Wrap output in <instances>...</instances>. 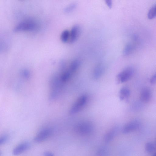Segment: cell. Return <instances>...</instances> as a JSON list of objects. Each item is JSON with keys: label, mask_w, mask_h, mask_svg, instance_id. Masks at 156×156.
<instances>
[{"label": "cell", "mask_w": 156, "mask_h": 156, "mask_svg": "<svg viewBox=\"0 0 156 156\" xmlns=\"http://www.w3.org/2000/svg\"><path fill=\"white\" fill-rule=\"evenodd\" d=\"M63 83L60 76L56 75L52 77L50 83L51 89L49 96L50 99L52 100L57 98L62 88Z\"/></svg>", "instance_id": "6da1fadb"}, {"label": "cell", "mask_w": 156, "mask_h": 156, "mask_svg": "<svg viewBox=\"0 0 156 156\" xmlns=\"http://www.w3.org/2000/svg\"><path fill=\"white\" fill-rule=\"evenodd\" d=\"M93 129V126L90 122L84 121L77 124L75 128V130L77 133L85 136L90 134Z\"/></svg>", "instance_id": "7a4b0ae2"}, {"label": "cell", "mask_w": 156, "mask_h": 156, "mask_svg": "<svg viewBox=\"0 0 156 156\" xmlns=\"http://www.w3.org/2000/svg\"><path fill=\"white\" fill-rule=\"evenodd\" d=\"M36 24L30 21H25L20 23L14 28V32H18L23 31H31L36 28Z\"/></svg>", "instance_id": "3957f363"}, {"label": "cell", "mask_w": 156, "mask_h": 156, "mask_svg": "<svg viewBox=\"0 0 156 156\" xmlns=\"http://www.w3.org/2000/svg\"><path fill=\"white\" fill-rule=\"evenodd\" d=\"M133 73V69L132 67L126 68L117 75L116 78L117 82L121 83L127 81L132 76Z\"/></svg>", "instance_id": "277c9868"}, {"label": "cell", "mask_w": 156, "mask_h": 156, "mask_svg": "<svg viewBox=\"0 0 156 156\" xmlns=\"http://www.w3.org/2000/svg\"><path fill=\"white\" fill-rule=\"evenodd\" d=\"M87 100V98L85 95H82L79 97L71 108L70 113L73 114L79 112L84 106Z\"/></svg>", "instance_id": "5b68a950"}, {"label": "cell", "mask_w": 156, "mask_h": 156, "mask_svg": "<svg viewBox=\"0 0 156 156\" xmlns=\"http://www.w3.org/2000/svg\"><path fill=\"white\" fill-rule=\"evenodd\" d=\"M52 133V130L48 128H45L40 131L34 137V140L36 142L43 141L50 137Z\"/></svg>", "instance_id": "8992f818"}, {"label": "cell", "mask_w": 156, "mask_h": 156, "mask_svg": "<svg viewBox=\"0 0 156 156\" xmlns=\"http://www.w3.org/2000/svg\"><path fill=\"white\" fill-rule=\"evenodd\" d=\"M140 126V122L137 120L132 121L126 123L122 129L123 133L126 134L136 130Z\"/></svg>", "instance_id": "52a82bcc"}, {"label": "cell", "mask_w": 156, "mask_h": 156, "mask_svg": "<svg viewBox=\"0 0 156 156\" xmlns=\"http://www.w3.org/2000/svg\"><path fill=\"white\" fill-rule=\"evenodd\" d=\"M30 147V144L28 142L22 143L14 148L12 151V154L15 155H19L27 151Z\"/></svg>", "instance_id": "ba28073f"}, {"label": "cell", "mask_w": 156, "mask_h": 156, "mask_svg": "<svg viewBox=\"0 0 156 156\" xmlns=\"http://www.w3.org/2000/svg\"><path fill=\"white\" fill-rule=\"evenodd\" d=\"M81 31L80 28L78 25H74L70 32L69 42L70 43L75 42L78 38Z\"/></svg>", "instance_id": "9c48e42d"}, {"label": "cell", "mask_w": 156, "mask_h": 156, "mask_svg": "<svg viewBox=\"0 0 156 156\" xmlns=\"http://www.w3.org/2000/svg\"><path fill=\"white\" fill-rule=\"evenodd\" d=\"M119 131V128L117 126L114 127L105 135L104 141L106 143L111 141L118 134Z\"/></svg>", "instance_id": "30bf717a"}, {"label": "cell", "mask_w": 156, "mask_h": 156, "mask_svg": "<svg viewBox=\"0 0 156 156\" xmlns=\"http://www.w3.org/2000/svg\"><path fill=\"white\" fill-rule=\"evenodd\" d=\"M152 96L151 90L147 87L143 88L141 91L140 99L143 102L147 103L151 100Z\"/></svg>", "instance_id": "8fae6325"}, {"label": "cell", "mask_w": 156, "mask_h": 156, "mask_svg": "<svg viewBox=\"0 0 156 156\" xmlns=\"http://www.w3.org/2000/svg\"><path fill=\"white\" fill-rule=\"evenodd\" d=\"M104 70V67L103 65L100 64L98 65L95 68L93 74L94 78L98 79L103 74Z\"/></svg>", "instance_id": "7c38bea8"}, {"label": "cell", "mask_w": 156, "mask_h": 156, "mask_svg": "<svg viewBox=\"0 0 156 156\" xmlns=\"http://www.w3.org/2000/svg\"><path fill=\"white\" fill-rule=\"evenodd\" d=\"M130 94V90L128 88L126 87H122L119 91V98L121 100L127 99L129 96Z\"/></svg>", "instance_id": "4fadbf2b"}, {"label": "cell", "mask_w": 156, "mask_h": 156, "mask_svg": "<svg viewBox=\"0 0 156 156\" xmlns=\"http://www.w3.org/2000/svg\"><path fill=\"white\" fill-rule=\"evenodd\" d=\"M80 64V62L78 60H74L71 63L69 70L71 73L75 72L79 67Z\"/></svg>", "instance_id": "5bb4252c"}, {"label": "cell", "mask_w": 156, "mask_h": 156, "mask_svg": "<svg viewBox=\"0 0 156 156\" xmlns=\"http://www.w3.org/2000/svg\"><path fill=\"white\" fill-rule=\"evenodd\" d=\"M70 38V32L68 30L63 31L61 35V39L62 41L64 43H66L69 40Z\"/></svg>", "instance_id": "9a60e30c"}, {"label": "cell", "mask_w": 156, "mask_h": 156, "mask_svg": "<svg viewBox=\"0 0 156 156\" xmlns=\"http://www.w3.org/2000/svg\"><path fill=\"white\" fill-rule=\"evenodd\" d=\"M154 144L151 142H148L146 143L145 146V149L147 153H151L153 152L155 150Z\"/></svg>", "instance_id": "2e32d148"}, {"label": "cell", "mask_w": 156, "mask_h": 156, "mask_svg": "<svg viewBox=\"0 0 156 156\" xmlns=\"http://www.w3.org/2000/svg\"><path fill=\"white\" fill-rule=\"evenodd\" d=\"M109 151L108 148L105 147H102L99 148L96 152L97 156H106L108 154Z\"/></svg>", "instance_id": "e0dca14e"}, {"label": "cell", "mask_w": 156, "mask_h": 156, "mask_svg": "<svg viewBox=\"0 0 156 156\" xmlns=\"http://www.w3.org/2000/svg\"><path fill=\"white\" fill-rule=\"evenodd\" d=\"M156 16V4L154 5L149 9L147 17L150 19H152Z\"/></svg>", "instance_id": "ac0fdd59"}, {"label": "cell", "mask_w": 156, "mask_h": 156, "mask_svg": "<svg viewBox=\"0 0 156 156\" xmlns=\"http://www.w3.org/2000/svg\"><path fill=\"white\" fill-rule=\"evenodd\" d=\"M77 5V4L75 3L71 4L64 8V11L66 13L70 12L76 8Z\"/></svg>", "instance_id": "d6986e66"}, {"label": "cell", "mask_w": 156, "mask_h": 156, "mask_svg": "<svg viewBox=\"0 0 156 156\" xmlns=\"http://www.w3.org/2000/svg\"><path fill=\"white\" fill-rule=\"evenodd\" d=\"M133 49L132 45L130 44H127L125 47L123 53L126 55H128L131 53Z\"/></svg>", "instance_id": "ffe728a7"}, {"label": "cell", "mask_w": 156, "mask_h": 156, "mask_svg": "<svg viewBox=\"0 0 156 156\" xmlns=\"http://www.w3.org/2000/svg\"><path fill=\"white\" fill-rule=\"evenodd\" d=\"M9 136L8 135L5 134L2 135L0 138V144L3 145L5 144L8 141Z\"/></svg>", "instance_id": "44dd1931"}, {"label": "cell", "mask_w": 156, "mask_h": 156, "mask_svg": "<svg viewBox=\"0 0 156 156\" xmlns=\"http://www.w3.org/2000/svg\"><path fill=\"white\" fill-rule=\"evenodd\" d=\"M150 82L152 84H156V73L151 78L150 80Z\"/></svg>", "instance_id": "7402d4cb"}, {"label": "cell", "mask_w": 156, "mask_h": 156, "mask_svg": "<svg viewBox=\"0 0 156 156\" xmlns=\"http://www.w3.org/2000/svg\"><path fill=\"white\" fill-rule=\"evenodd\" d=\"M22 74L25 78H28L29 76V72L27 70L25 69L22 71Z\"/></svg>", "instance_id": "603a6c76"}, {"label": "cell", "mask_w": 156, "mask_h": 156, "mask_svg": "<svg viewBox=\"0 0 156 156\" xmlns=\"http://www.w3.org/2000/svg\"><path fill=\"white\" fill-rule=\"evenodd\" d=\"M105 3L108 7L110 8H111L112 6V0H107L105 1Z\"/></svg>", "instance_id": "cb8c5ba5"}, {"label": "cell", "mask_w": 156, "mask_h": 156, "mask_svg": "<svg viewBox=\"0 0 156 156\" xmlns=\"http://www.w3.org/2000/svg\"><path fill=\"white\" fill-rule=\"evenodd\" d=\"M44 156H54V154L50 151H45L43 153Z\"/></svg>", "instance_id": "d4e9b609"}, {"label": "cell", "mask_w": 156, "mask_h": 156, "mask_svg": "<svg viewBox=\"0 0 156 156\" xmlns=\"http://www.w3.org/2000/svg\"><path fill=\"white\" fill-rule=\"evenodd\" d=\"M152 156H156V152L154 153Z\"/></svg>", "instance_id": "484cf974"}, {"label": "cell", "mask_w": 156, "mask_h": 156, "mask_svg": "<svg viewBox=\"0 0 156 156\" xmlns=\"http://www.w3.org/2000/svg\"></svg>", "instance_id": "4316f807"}]
</instances>
